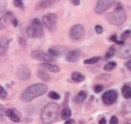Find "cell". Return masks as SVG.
Returning a JSON list of instances; mask_svg holds the SVG:
<instances>
[{
    "mask_svg": "<svg viewBox=\"0 0 131 124\" xmlns=\"http://www.w3.org/2000/svg\"><path fill=\"white\" fill-rule=\"evenodd\" d=\"M47 86L45 84H35L32 86H29L23 91L22 94V100L23 102H29L34 100L35 98L39 97L47 93Z\"/></svg>",
    "mask_w": 131,
    "mask_h": 124,
    "instance_id": "cell-1",
    "label": "cell"
},
{
    "mask_svg": "<svg viewBox=\"0 0 131 124\" xmlns=\"http://www.w3.org/2000/svg\"><path fill=\"white\" fill-rule=\"evenodd\" d=\"M58 115V105L54 102L45 106L41 113V120L45 124H52Z\"/></svg>",
    "mask_w": 131,
    "mask_h": 124,
    "instance_id": "cell-2",
    "label": "cell"
},
{
    "mask_svg": "<svg viewBox=\"0 0 131 124\" xmlns=\"http://www.w3.org/2000/svg\"><path fill=\"white\" fill-rule=\"evenodd\" d=\"M24 33L29 38H40L44 35L43 25L37 18L31 20L30 24L26 28Z\"/></svg>",
    "mask_w": 131,
    "mask_h": 124,
    "instance_id": "cell-3",
    "label": "cell"
},
{
    "mask_svg": "<svg viewBox=\"0 0 131 124\" xmlns=\"http://www.w3.org/2000/svg\"><path fill=\"white\" fill-rule=\"evenodd\" d=\"M126 14L125 12L120 9V10H116L115 12H112L109 15H107L106 19L112 25H120L126 21Z\"/></svg>",
    "mask_w": 131,
    "mask_h": 124,
    "instance_id": "cell-4",
    "label": "cell"
},
{
    "mask_svg": "<svg viewBox=\"0 0 131 124\" xmlns=\"http://www.w3.org/2000/svg\"><path fill=\"white\" fill-rule=\"evenodd\" d=\"M42 23L47 29L51 32H55L57 28V16L55 14H47L43 16Z\"/></svg>",
    "mask_w": 131,
    "mask_h": 124,
    "instance_id": "cell-5",
    "label": "cell"
},
{
    "mask_svg": "<svg viewBox=\"0 0 131 124\" xmlns=\"http://www.w3.org/2000/svg\"><path fill=\"white\" fill-rule=\"evenodd\" d=\"M84 34H85V30H84V27L81 24L74 25L70 31V37L73 41L81 40L84 37Z\"/></svg>",
    "mask_w": 131,
    "mask_h": 124,
    "instance_id": "cell-6",
    "label": "cell"
},
{
    "mask_svg": "<svg viewBox=\"0 0 131 124\" xmlns=\"http://www.w3.org/2000/svg\"><path fill=\"white\" fill-rule=\"evenodd\" d=\"M118 99V93L115 90H109L103 94L102 101L106 105L113 104Z\"/></svg>",
    "mask_w": 131,
    "mask_h": 124,
    "instance_id": "cell-7",
    "label": "cell"
},
{
    "mask_svg": "<svg viewBox=\"0 0 131 124\" xmlns=\"http://www.w3.org/2000/svg\"><path fill=\"white\" fill-rule=\"evenodd\" d=\"M30 57L35 60L46 61V62L53 61V60H54V59L51 58L48 54L45 53L44 51H41V50H34V51H32L31 54H30Z\"/></svg>",
    "mask_w": 131,
    "mask_h": 124,
    "instance_id": "cell-8",
    "label": "cell"
},
{
    "mask_svg": "<svg viewBox=\"0 0 131 124\" xmlns=\"http://www.w3.org/2000/svg\"><path fill=\"white\" fill-rule=\"evenodd\" d=\"M30 76V69L25 64L21 65L17 69V77L21 80H27Z\"/></svg>",
    "mask_w": 131,
    "mask_h": 124,
    "instance_id": "cell-9",
    "label": "cell"
},
{
    "mask_svg": "<svg viewBox=\"0 0 131 124\" xmlns=\"http://www.w3.org/2000/svg\"><path fill=\"white\" fill-rule=\"evenodd\" d=\"M112 5V1H107V0H101L97 2V5L95 8V11L96 14H103L104 11H106L108 8Z\"/></svg>",
    "mask_w": 131,
    "mask_h": 124,
    "instance_id": "cell-10",
    "label": "cell"
},
{
    "mask_svg": "<svg viewBox=\"0 0 131 124\" xmlns=\"http://www.w3.org/2000/svg\"><path fill=\"white\" fill-rule=\"evenodd\" d=\"M13 14L10 12H7L6 14H5L1 18H0V30H4L9 25V23L13 20Z\"/></svg>",
    "mask_w": 131,
    "mask_h": 124,
    "instance_id": "cell-11",
    "label": "cell"
},
{
    "mask_svg": "<svg viewBox=\"0 0 131 124\" xmlns=\"http://www.w3.org/2000/svg\"><path fill=\"white\" fill-rule=\"evenodd\" d=\"M118 56L120 59H127L130 57V44H123L118 49Z\"/></svg>",
    "mask_w": 131,
    "mask_h": 124,
    "instance_id": "cell-12",
    "label": "cell"
},
{
    "mask_svg": "<svg viewBox=\"0 0 131 124\" xmlns=\"http://www.w3.org/2000/svg\"><path fill=\"white\" fill-rule=\"evenodd\" d=\"M10 40L6 37H1L0 38V57L5 55L8 49Z\"/></svg>",
    "mask_w": 131,
    "mask_h": 124,
    "instance_id": "cell-13",
    "label": "cell"
},
{
    "mask_svg": "<svg viewBox=\"0 0 131 124\" xmlns=\"http://www.w3.org/2000/svg\"><path fill=\"white\" fill-rule=\"evenodd\" d=\"M64 50H65V49L63 47H62V46H55V47H53V48L48 49V55L54 59V58L58 57Z\"/></svg>",
    "mask_w": 131,
    "mask_h": 124,
    "instance_id": "cell-14",
    "label": "cell"
},
{
    "mask_svg": "<svg viewBox=\"0 0 131 124\" xmlns=\"http://www.w3.org/2000/svg\"><path fill=\"white\" fill-rule=\"evenodd\" d=\"M80 56V51L79 49H73L68 52L67 56H66V59L69 62H75L79 59Z\"/></svg>",
    "mask_w": 131,
    "mask_h": 124,
    "instance_id": "cell-15",
    "label": "cell"
},
{
    "mask_svg": "<svg viewBox=\"0 0 131 124\" xmlns=\"http://www.w3.org/2000/svg\"><path fill=\"white\" fill-rule=\"evenodd\" d=\"M5 114H6V116H7L11 120H13L14 122H20V121H21V117L15 113L14 110H13V109L6 110V111H5Z\"/></svg>",
    "mask_w": 131,
    "mask_h": 124,
    "instance_id": "cell-16",
    "label": "cell"
},
{
    "mask_svg": "<svg viewBox=\"0 0 131 124\" xmlns=\"http://www.w3.org/2000/svg\"><path fill=\"white\" fill-rule=\"evenodd\" d=\"M41 68H44L47 71H51L54 72V73H57V72L60 71V68L57 67V66H55V65H51L49 63H43V64H40L39 66Z\"/></svg>",
    "mask_w": 131,
    "mask_h": 124,
    "instance_id": "cell-17",
    "label": "cell"
},
{
    "mask_svg": "<svg viewBox=\"0 0 131 124\" xmlns=\"http://www.w3.org/2000/svg\"><path fill=\"white\" fill-rule=\"evenodd\" d=\"M87 93H86V92H84V91H81V92H80V93H79V94L75 96V98H74V102H79V103H80V102H83L87 99Z\"/></svg>",
    "mask_w": 131,
    "mask_h": 124,
    "instance_id": "cell-18",
    "label": "cell"
},
{
    "mask_svg": "<svg viewBox=\"0 0 131 124\" xmlns=\"http://www.w3.org/2000/svg\"><path fill=\"white\" fill-rule=\"evenodd\" d=\"M71 78L74 82L80 83L82 82L84 79H85V75L83 74H81L80 72H73L72 75H71Z\"/></svg>",
    "mask_w": 131,
    "mask_h": 124,
    "instance_id": "cell-19",
    "label": "cell"
},
{
    "mask_svg": "<svg viewBox=\"0 0 131 124\" xmlns=\"http://www.w3.org/2000/svg\"><path fill=\"white\" fill-rule=\"evenodd\" d=\"M37 75L38 78L42 79V80H44V81H48V80L50 79V75H48L46 71L41 70V69L37 70Z\"/></svg>",
    "mask_w": 131,
    "mask_h": 124,
    "instance_id": "cell-20",
    "label": "cell"
},
{
    "mask_svg": "<svg viewBox=\"0 0 131 124\" xmlns=\"http://www.w3.org/2000/svg\"><path fill=\"white\" fill-rule=\"evenodd\" d=\"M122 94L125 98L127 99H129L131 96V89H130V86L128 85H125L123 87H122Z\"/></svg>",
    "mask_w": 131,
    "mask_h": 124,
    "instance_id": "cell-21",
    "label": "cell"
},
{
    "mask_svg": "<svg viewBox=\"0 0 131 124\" xmlns=\"http://www.w3.org/2000/svg\"><path fill=\"white\" fill-rule=\"evenodd\" d=\"M61 116H62V119H64V120H68L70 118L71 116V112H70V110L69 108H65V109L62 110V113H61Z\"/></svg>",
    "mask_w": 131,
    "mask_h": 124,
    "instance_id": "cell-22",
    "label": "cell"
},
{
    "mask_svg": "<svg viewBox=\"0 0 131 124\" xmlns=\"http://www.w3.org/2000/svg\"><path fill=\"white\" fill-rule=\"evenodd\" d=\"M116 68V63L114 61H111V62H108L107 64L104 66V69L106 71H110V70H112L114 68Z\"/></svg>",
    "mask_w": 131,
    "mask_h": 124,
    "instance_id": "cell-23",
    "label": "cell"
},
{
    "mask_svg": "<svg viewBox=\"0 0 131 124\" xmlns=\"http://www.w3.org/2000/svg\"><path fill=\"white\" fill-rule=\"evenodd\" d=\"M100 57H94V58H91V59H86L84 60V63L85 64H95L96 63L98 60H100Z\"/></svg>",
    "mask_w": 131,
    "mask_h": 124,
    "instance_id": "cell-24",
    "label": "cell"
},
{
    "mask_svg": "<svg viewBox=\"0 0 131 124\" xmlns=\"http://www.w3.org/2000/svg\"><path fill=\"white\" fill-rule=\"evenodd\" d=\"M54 2L53 1H43V2H40L38 5H37V7L39 8H46V7H48L49 5H51Z\"/></svg>",
    "mask_w": 131,
    "mask_h": 124,
    "instance_id": "cell-25",
    "label": "cell"
},
{
    "mask_svg": "<svg viewBox=\"0 0 131 124\" xmlns=\"http://www.w3.org/2000/svg\"><path fill=\"white\" fill-rule=\"evenodd\" d=\"M5 10H6V3L4 1H0V17L4 15Z\"/></svg>",
    "mask_w": 131,
    "mask_h": 124,
    "instance_id": "cell-26",
    "label": "cell"
},
{
    "mask_svg": "<svg viewBox=\"0 0 131 124\" xmlns=\"http://www.w3.org/2000/svg\"><path fill=\"white\" fill-rule=\"evenodd\" d=\"M114 53H115V48L113 47V46H112L111 47V49L107 51V53H106L105 55V59H110V58H112V57L114 55Z\"/></svg>",
    "mask_w": 131,
    "mask_h": 124,
    "instance_id": "cell-27",
    "label": "cell"
},
{
    "mask_svg": "<svg viewBox=\"0 0 131 124\" xmlns=\"http://www.w3.org/2000/svg\"><path fill=\"white\" fill-rule=\"evenodd\" d=\"M48 97L52 99V100H59L60 99V95L55 92H50L48 94Z\"/></svg>",
    "mask_w": 131,
    "mask_h": 124,
    "instance_id": "cell-28",
    "label": "cell"
},
{
    "mask_svg": "<svg viewBox=\"0 0 131 124\" xmlns=\"http://www.w3.org/2000/svg\"><path fill=\"white\" fill-rule=\"evenodd\" d=\"M7 97V92L5 91L4 87L0 86V98L1 99H5Z\"/></svg>",
    "mask_w": 131,
    "mask_h": 124,
    "instance_id": "cell-29",
    "label": "cell"
},
{
    "mask_svg": "<svg viewBox=\"0 0 131 124\" xmlns=\"http://www.w3.org/2000/svg\"><path fill=\"white\" fill-rule=\"evenodd\" d=\"M129 36H130V31L127 30L126 32H124L123 34L121 35V40H122V41H124L127 37H129Z\"/></svg>",
    "mask_w": 131,
    "mask_h": 124,
    "instance_id": "cell-30",
    "label": "cell"
},
{
    "mask_svg": "<svg viewBox=\"0 0 131 124\" xmlns=\"http://www.w3.org/2000/svg\"><path fill=\"white\" fill-rule=\"evenodd\" d=\"M19 44H20V46H22V47H25V46L27 45V41H26L25 38H23V37L20 38V40H19Z\"/></svg>",
    "mask_w": 131,
    "mask_h": 124,
    "instance_id": "cell-31",
    "label": "cell"
},
{
    "mask_svg": "<svg viewBox=\"0 0 131 124\" xmlns=\"http://www.w3.org/2000/svg\"><path fill=\"white\" fill-rule=\"evenodd\" d=\"M14 5L15 6H17V7H23V2H22V1L15 0V1H14Z\"/></svg>",
    "mask_w": 131,
    "mask_h": 124,
    "instance_id": "cell-32",
    "label": "cell"
},
{
    "mask_svg": "<svg viewBox=\"0 0 131 124\" xmlns=\"http://www.w3.org/2000/svg\"><path fill=\"white\" fill-rule=\"evenodd\" d=\"M97 78L100 79V80H109V79L111 78V75H100Z\"/></svg>",
    "mask_w": 131,
    "mask_h": 124,
    "instance_id": "cell-33",
    "label": "cell"
},
{
    "mask_svg": "<svg viewBox=\"0 0 131 124\" xmlns=\"http://www.w3.org/2000/svg\"><path fill=\"white\" fill-rule=\"evenodd\" d=\"M119 123V120L116 116H112L111 118V120H110V124H118Z\"/></svg>",
    "mask_w": 131,
    "mask_h": 124,
    "instance_id": "cell-34",
    "label": "cell"
},
{
    "mask_svg": "<svg viewBox=\"0 0 131 124\" xmlns=\"http://www.w3.org/2000/svg\"><path fill=\"white\" fill-rule=\"evenodd\" d=\"M103 89V86H101V85H97V86H95V93H100V92H102Z\"/></svg>",
    "mask_w": 131,
    "mask_h": 124,
    "instance_id": "cell-35",
    "label": "cell"
},
{
    "mask_svg": "<svg viewBox=\"0 0 131 124\" xmlns=\"http://www.w3.org/2000/svg\"><path fill=\"white\" fill-rule=\"evenodd\" d=\"M95 30L97 33H102L103 29V27L101 26V25H96V26L95 27Z\"/></svg>",
    "mask_w": 131,
    "mask_h": 124,
    "instance_id": "cell-36",
    "label": "cell"
},
{
    "mask_svg": "<svg viewBox=\"0 0 131 124\" xmlns=\"http://www.w3.org/2000/svg\"><path fill=\"white\" fill-rule=\"evenodd\" d=\"M130 64H131V60H128V61H127V63H126V67L127 68V69H128V70H130V69H131Z\"/></svg>",
    "mask_w": 131,
    "mask_h": 124,
    "instance_id": "cell-37",
    "label": "cell"
},
{
    "mask_svg": "<svg viewBox=\"0 0 131 124\" xmlns=\"http://www.w3.org/2000/svg\"><path fill=\"white\" fill-rule=\"evenodd\" d=\"M13 24H14V27H17V25H18V22H17V19H15V18H14L13 20Z\"/></svg>",
    "mask_w": 131,
    "mask_h": 124,
    "instance_id": "cell-38",
    "label": "cell"
},
{
    "mask_svg": "<svg viewBox=\"0 0 131 124\" xmlns=\"http://www.w3.org/2000/svg\"><path fill=\"white\" fill-rule=\"evenodd\" d=\"M110 40H111V41H115L117 40V36L115 35V34H113L112 36H111V37H110Z\"/></svg>",
    "mask_w": 131,
    "mask_h": 124,
    "instance_id": "cell-39",
    "label": "cell"
},
{
    "mask_svg": "<svg viewBox=\"0 0 131 124\" xmlns=\"http://www.w3.org/2000/svg\"><path fill=\"white\" fill-rule=\"evenodd\" d=\"M105 123H106L105 118H102V119L100 120V121H99V124H105Z\"/></svg>",
    "mask_w": 131,
    "mask_h": 124,
    "instance_id": "cell-40",
    "label": "cell"
},
{
    "mask_svg": "<svg viewBox=\"0 0 131 124\" xmlns=\"http://www.w3.org/2000/svg\"><path fill=\"white\" fill-rule=\"evenodd\" d=\"M114 42H115V43H116V44H118V45H123L124 44V41H114Z\"/></svg>",
    "mask_w": 131,
    "mask_h": 124,
    "instance_id": "cell-41",
    "label": "cell"
},
{
    "mask_svg": "<svg viewBox=\"0 0 131 124\" xmlns=\"http://www.w3.org/2000/svg\"><path fill=\"white\" fill-rule=\"evenodd\" d=\"M64 124H74V120H68Z\"/></svg>",
    "mask_w": 131,
    "mask_h": 124,
    "instance_id": "cell-42",
    "label": "cell"
},
{
    "mask_svg": "<svg viewBox=\"0 0 131 124\" xmlns=\"http://www.w3.org/2000/svg\"><path fill=\"white\" fill-rule=\"evenodd\" d=\"M71 2H72L73 5H79L80 4V1H74V0H73Z\"/></svg>",
    "mask_w": 131,
    "mask_h": 124,
    "instance_id": "cell-43",
    "label": "cell"
}]
</instances>
